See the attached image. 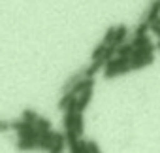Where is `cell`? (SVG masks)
Masks as SVG:
<instances>
[{
  "label": "cell",
  "mask_w": 160,
  "mask_h": 153,
  "mask_svg": "<svg viewBox=\"0 0 160 153\" xmlns=\"http://www.w3.org/2000/svg\"><path fill=\"white\" fill-rule=\"evenodd\" d=\"M8 130H12V129H10V121L0 119V132H8Z\"/></svg>",
  "instance_id": "cell-26"
},
{
  "label": "cell",
  "mask_w": 160,
  "mask_h": 153,
  "mask_svg": "<svg viewBox=\"0 0 160 153\" xmlns=\"http://www.w3.org/2000/svg\"><path fill=\"white\" fill-rule=\"evenodd\" d=\"M77 153H89V144H87V140H81V138H79V142H77Z\"/></svg>",
  "instance_id": "cell-23"
},
{
  "label": "cell",
  "mask_w": 160,
  "mask_h": 153,
  "mask_svg": "<svg viewBox=\"0 0 160 153\" xmlns=\"http://www.w3.org/2000/svg\"><path fill=\"white\" fill-rule=\"evenodd\" d=\"M87 144H89V153H100V145L94 140H87Z\"/></svg>",
  "instance_id": "cell-24"
},
{
  "label": "cell",
  "mask_w": 160,
  "mask_h": 153,
  "mask_svg": "<svg viewBox=\"0 0 160 153\" xmlns=\"http://www.w3.org/2000/svg\"><path fill=\"white\" fill-rule=\"evenodd\" d=\"M38 147H40V149H47V151H51V149H53V140L38 138Z\"/></svg>",
  "instance_id": "cell-22"
},
{
  "label": "cell",
  "mask_w": 160,
  "mask_h": 153,
  "mask_svg": "<svg viewBox=\"0 0 160 153\" xmlns=\"http://www.w3.org/2000/svg\"><path fill=\"white\" fill-rule=\"evenodd\" d=\"M124 64H130V57H121V55H115L113 59H109L104 66V70H115L119 66H124Z\"/></svg>",
  "instance_id": "cell-6"
},
{
  "label": "cell",
  "mask_w": 160,
  "mask_h": 153,
  "mask_svg": "<svg viewBox=\"0 0 160 153\" xmlns=\"http://www.w3.org/2000/svg\"><path fill=\"white\" fill-rule=\"evenodd\" d=\"M128 38V27L126 25H117V30H115V40H113V44H117V45H121V44H124V40Z\"/></svg>",
  "instance_id": "cell-10"
},
{
  "label": "cell",
  "mask_w": 160,
  "mask_h": 153,
  "mask_svg": "<svg viewBox=\"0 0 160 153\" xmlns=\"http://www.w3.org/2000/svg\"><path fill=\"white\" fill-rule=\"evenodd\" d=\"M91 100H92V89H87L81 95H77V112H85Z\"/></svg>",
  "instance_id": "cell-5"
},
{
  "label": "cell",
  "mask_w": 160,
  "mask_h": 153,
  "mask_svg": "<svg viewBox=\"0 0 160 153\" xmlns=\"http://www.w3.org/2000/svg\"><path fill=\"white\" fill-rule=\"evenodd\" d=\"M158 17H160V0H151V4H149V8L143 12V15H141V21H147V23H156L158 21Z\"/></svg>",
  "instance_id": "cell-1"
},
{
  "label": "cell",
  "mask_w": 160,
  "mask_h": 153,
  "mask_svg": "<svg viewBox=\"0 0 160 153\" xmlns=\"http://www.w3.org/2000/svg\"><path fill=\"white\" fill-rule=\"evenodd\" d=\"M106 47H108V44L106 42H100L94 49H92V53H91V59L94 61V59H100V57H104V51H106Z\"/></svg>",
  "instance_id": "cell-16"
},
{
  "label": "cell",
  "mask_w": 160,
  "mask_h": 153,
  "mask_svg": "<svg viewBox=\"0 0 160 153\" xmlns=\"http://www.w3.org/2000/svg\"><path fill=\"white\" fill-rule=\"evenodd\" d=\"M117 47H119V45H117V44H113V42H111V44H108V47H106V51H104V59H106V61L113 59V57L117 55Z\"/></svg>",
  "instance_id": "cell-18"
},
{
  "label": "cell",
  "mask_w": 160,
  "mask_h": 153,
  "mask_svg": "<svg viewBox=\"0 0 160 153\" xmlns=\"http://www.w3.org/2000/svg\"><path fill=\"white\" fill-rule=\"evenodd\" d=\"M132 51H134L132 42H128V44H121V45L117 47V55H121V57H130Z\"/></svg>",
  "instance_id": "cell-15"
},
{
  "label": "cell",
  "mask_w": 160,
  "mask_h": 153,
  "mask_svg": "<svg viewBox=\"0 0 160 153\" xmlns=\"http://www.w3.org/2000/svg\"><path fill=\"white\" fill-rule=\"evenodd\" d=\"M128 72H132V68H130V64H124V66H119V68H115V70H104V78H106V80H113V78L124 76V74H128Z\"/></svg>",
  "instance_id": "cell-8"
},
{
  "label": "cell",
  "mask_w": 160,
  "mask_h": 153,
  "mask_svg": "<svg viewBox=\"0 0 160 153\" xmlns=\"http://www.w3.org/2000/svg\"><path fill=\"white\" fill-rule=\"evenodd\" d=\"M151 44V38L145 34V36H134V40H132V45L134 47H143V45H149Z\"/></svg>",
  "instance_id": "cell-17"
},
{
  "label": "cell",
  "mask_w": 160,
  "mask_h": 153,
  "mask_svg": "<svg viewBox=\"0 0 160 153\" xmlns=\"http://www.w3.org/2000/svg\"><path fill=\"white\" fill-rule=\"evenodd\" d=\"M81 78H85V68H81V70H77V72H73L72 76H70V78L62 83V87H60V93H68L79 80H81Z\"/></svg>",
  "instance_id": "cell-4"
},
{
  "label": "cell",
  "mask_w": 160,
  "mask_h": 153,
  "mask_svg": "<svg viewBox=\"0 0 160 153\" xmlns=\"http://www.w3.org/2000/svg\"><path fill=\"white\" fill-rule=\"evenodd\" d=\"M106 59L104 57H100V59H94L89 66H85V76L87 78H94V76L98 74V72H102L104 70V66H106Z\"/></svg>",
  "instance_id": "cell-2"
},
{
  "label": "cell",
  "mask_w": 160,
  "mask_h": 153,
  "mask_svg": "<svg viewBox=\"0 0 160 153\" xmlns=\"http://www.w3.org/2000/svg\"><path fill=\"white\" fill-rule=\"evenodd\" d=\"M158 23H160V17H158Z\"/></svg>",
  "instance_id": "cell-27"
},
{
  "label": "cell",
  "mask_w": 160,
  "mask_h": 153,
  "mask_svg": "<svg viewBox=\"0 0 160 153\" xmlns=\"http://www.w3.org/2000/svg\"><path fill=\"white\" fill-rule=\"evenodd\" d=\"M151 30H152V34H154V36H156V38L160 40V23H158V21L151 25Z\"/></svg>",
  "instance_id": "cell-25"
},
{
  "label": "cell",
  "mask_w": 160,
  "mask_h": 153,
  "mask_svg": "<svg viewBox=\"0 0 160 153\" xmlns=\"http://www.w3.org/2000/svg\"><path fill=\"white\" fill-rule=\"evenodd\" d=\"M21 117H23V119H27V121H30V123H36V119H38V112H34V110L27 108V110H23V112H21Z\"/></svg>",
  "instance_id": "cell-19"
},
{
  "label": "cell",
  "mask_w": 160,
  "mask_h": 153,
  "mask_svg": "<svg viewBox=\"0 0 160 153\" xmlns=\"http://www.w3.org/2000/svg\"><path fill=\"white\" fill-rule=\"evenodd\" d=\"M154 61V55H147V57H141V59H130V68L132 70H141V68H147L151 66Z\"/></svg>",
  "instance_id": "cell-7"
},
{
  "label": "cell",
  "mask_w": 160,
  "mask_h": 153,
  "mask_svg": "<svg viewBox=\"0 0 160 153\" xmlns=\"http://www.w3.org/2000/svg\"><path fill=\"white\" fill-rule=\"evenodd\" d=\"M77 95H73L72 91H68V93H62V97H60V100H58V104H57V108L58 110H66V106L75 98Z\"/></svg>",
  "instance_id": "cell-12"
},
{
  "label": "cell",
  "mask_w": 160,
  "mask_h": 153,
  "mask_svg": "<svg viewBox=\"0 0 160 153\" xmlns=\"http://www.w3.org/2000/svg\"><path fill=\"white\" fill-rule=\"evenodd\" d=\"M94 78H87V76H85V78H81V80H79L70 91L73 93V95H81L83 91H87V89H94Z\"/></svg>",
  "instance_id": "cell-3"
},
{
  "label": "cell",
  "mask_w": 160,
  "mask_h": 153,
  "mask_svg": "<svg viewBox=\"0 0 160 153\" xmlns=\"http://www.w3.org/2000/svg\"><path fill=\"white\" fill-rule=\"evenodd\" d=\"M115 30H117V27H109V29L106 30V34H104L102 42H106V44H111V42L115 40Z\"/></svg>",
  "instance_id": "cell-20"
},
{
  "label": "cell",
  "mask_w": 160,
  "mask_h": 153,
  "mask_svg": "<svg viewBox=\"0 0 160 153\" xmlns=\"http://www.w3.org/2000/svg\"><path fill=\"white\" fill-rule=\"evenodd\" d=\"M17 149L21 151H30V149H36L38 147V140H30V138H17Z\"/></svg>",
  "instance_id": "cell-9"
},
{
  "label": "cell",
  "mask_w": 160,
  "mask_h": 153,
  "mask_svg": "<svg viewBox=\"0 0 160 153\" xmlns=\"http://www.w3.org/2000/svg\"><path fill=\"white\" fill-rule=\"evenodd\" d=\"M149 30H151V23H147V21H139V23L136 25L134 36H145Z\"/></svg>",
  "instance_id": "cell-13"
},
{
  "label": "cell",
  "mask_w": 160,
  "mask_h": 153,
  "mask_svg": "<svg viewBox=\"0 0 160 153\" xmlns=\"http://www.w3.org/2000/svg\"><path fill=\"white\" fill-rule=\"evenodd\" d=\"M73 129L79 136H83L85 132V121H83V112H77L75 113V123H73Z\"/></svg>",
  "instance_id": "cell-11"
},
{
  "label": "cell",
  "mask_w": 160,
  "mask_h": 153,
  "mask_svg": "<svg viewBox=\"0 0 160 153\" xmlns=\"http://www.w3.org/2000/svg\"><path fill=\"white\" fill-rule=\"evenodd\" d=\"M36 127H38V129H51V121H49L47 117H43V115H38Z\"/></svg>",
  "instance_id": "cell-21"
},
{
  "label": "cell",
  "mask_w": 160,
  "mask_h": 153,
  "mask_svg": "<svg viewBox=\"0 0 160 153\" xmlns=\"http://www.w3.org/2000/svg\"><path fill=\"white\" fill-rule=\"evenodd\" d=\"M75 113H77V112H64V119H62L64 130H66V129H73V123H75Z\"/></svg>",
  "instance_id": "cell-14"
}]
</instances>
